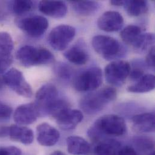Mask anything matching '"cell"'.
I'll list each match as a JSON object with an SVG mask.
<instances>
[{
	"label": "cell",
	"mask_w": 155,
	"mask_h": 155,
	"mask_svg": "<svg viewBox=\"0 0 155 155\" xmlns=\"http://www.w3.org/2000/svg\"><path fill=\"white\" fill-rule=\"evenodd\" d=\"M143 33V30L140 27L129 25L121 31L120 36L125 44L133 47Z\"/></svg>",
	"instance_id": "obj_23"
},
{
	"label": "cell",
	"mask_w": 155,
	"mask_h": 155,
	"mask_svg": "<svg viewBox=\"0 0 155 155\" xmlns=\"http://www.w3.org/2000/svg\"><path fill=\"white\" fill-rule=\"evenodd\" d=\"M54 118L61 129L64 130H71L76 129L82 121L83 115L79 110L68 107L62 110Z\"/></svg>",
	"instance_id": "obj_12"
},
{
	"label": "cell",
	"mask_w": 155,
	"mask_h": 155,
	"mask_svg": "<svg viewBox=\"0 0 155 155\" xmlns=\"http://www.w3.org/2000/svg\"><path fill=\"white\" fill-rule=\"evenodd\" d=\"M4 84H4V82L2 77H0V90L4 87Z\"/></svg>",
	"instance_id": "obj_40"
},
{
	"label": "cell",
	"mask_w": 155,
	"mask_h": 155,
	"mask_svg": "<svg viewBox=\"0 0 155 155\" xmlns=\"http://www.w3.org/2000/svg\"><path fill=\"white\" fill-rule=\"evenodd\" d=\"M64 56L70 62L78 65L85 64L89 59L87 52L83 48L77 45L73 46L65 51Z\"/></svg>",
	"instance_id": "obj_21"
},
{
	"label": "cell",
	"mask_w": 155,
	"mask_h": 155,
	"mask_svg": "<svg viewBox=\"0 0 155 155\" xmlns=\"http://www.w3.org/2000/svg\"><path fill=\"white\" fill-rule=\"evenodd\" d=\"M155 78L153 74H145L135 84L129 86L127 91L133 93H145L152 91L155 89Z\"/></svg>",
	"instance_id": "obj_20"
},
{
	"label": "cell",
	"mask_w": 155,
	"mask_h": 155,
	"mask_svg": "<svg viewBox=\"0 0 155 155\" xmlns=\"http://www.w3.org/2000/svg\"><path fill=\"white\" fill-rule=\"evenodd\" d=\"M124 24V19L118 12L107 11L98 19V27L106 32L118 31L121 29Z\"/></svg>",
	"instance_id": "obj_13"
},
{
	"label": "cell",
	"mask_w": 155,
	"mask_h": 155,
	"mask_svg": "<svg viewBox=\"0 0 155 155\" xmlns=\"http://www.w3.org/2000/svg\"><path fill=\"white\" fill-rule=\"evenodd\" d=\"M41 115L39 109L35 103L23 104L15 110L13 119L16 124L25 126L35 123Z\"/></svg>",
	"instance_id": "obj_11"
},
{
	"label": "cell",
	"mask_w": 155,
	"mask_h": 155,
	"mask_svg": "<svg viewBox=\"0 0 155 155\" xmlns=\"http://www.w3.org/2000/svg\"><path fill=\"white\" fill-rule=\"evenodd\" d=\"M155 44V35L152 33H143L140 38L133 46V48L138 52H143L150 49Z\"/></svg>",
	"instance_id": "obj_25"
},
{
	"label": "cell",
	"mask_w": 155,
	"mask_h": 155,
	"mask_svg": "<svg viewBox=\"0 0 155 155\" xmlns=\"http://www.w3.org/2000/svg\"><path fill=\"white\" fill-rule=\"evenodd\" d=\"M127 132V126L124 120L120 116L108 114L98 118L88 130L91 140L98 141L104 136L121 137Z\"/></svg>",
	"instance_id": "obj_2"
},
{
	"label": "cell",
	"mask_w": 155,
	"mask_h": 155,
	"mask_svg": "<svg viewBox=\"0 0 155 155\" xmlns=\"http://www.w3.org/2000/svg\"><path fill=\"white\" fill-rule=\"evenodd\" d=\"M2 78L4 84L19 95L25 98H31L33 96L31 86L19 70L12 68L5 73Z\"/></svg>",
	"instance_id": "obj_9"
},
{
	"label": "cell",
	"mask_w": 155,
	"mask_h": 155,
	"mask_svg": "<svg viewBox=\"0 0 155 155\" xmlns=\"http://www.w3.org/2000/svg\"><path fill=\"white\" fill-rule=\"evenodd\" d=\"M50 155H66L64 152L60 151V150H56L54 152H53Z\"/></svg>",
	"instance_id": "obj_39"
},
{
	"label": "cell",
	"mask_w": 155,
	"mask_h": 155,
	"mask_svg": "<svg viewBox=\"0 0 155 155\" xmlns=\"http://www.w3.org/2000/svg\"><path fill=\"white\" fill-rule=\"evenodd\" d=\"M67 150L73 155H86L91 151L90 144L78 136H71L67 139Z\"/></svg>",
	"instance_id": "obj_18"
},
{
	"label": "cell",
	"mask_w": 155,
	"mask_h": 155,
	"mask_svg": "<svg viewBox=\"0 0 155 155\" xmlns=\"http://www.w3.org/2000/svg\"><path fill=\"white\" fill-rule=\"evenodd\" d=\"M35 103L41 115H48L53 118L62 110L70 107L68 103L59 97L57 87L51 83H46L37 91Z\"/></svg>",
	"instance_id": "obj_1"
},
{
	"label": "cell",
	"mask_w": 155,
	"mask_h": 155,
	"mask_svg": "<svg viewBox=\"0 0 155 155\" xmlns=\"http://www.w3.org/2000/svg\"><path fill=\"white\" fill-rule=\"evenodd\" d=\"M149 155H155V152H152Z\"/></svg>",
	"instance_id": "obj_41"
},
{
	"label": "cell",
	"mask_w": 155,
	"mask_h": 155,
	"mask_svg": "<svg viewBox=\"0 0 155 155\" xmlns=\"http://www.w3.org/2000/svg\"><path fill=\"white\" fill-rule=\"evenodd\" d=\"M20 149L15 146H0V155H21Z\"/></svg>",
	"instance_id": "obj_32"
},
{
	"label": "cell",
	"mask_w": 155,
	"mask_h": 155,
	"mask_svg": "<svg viewBox=\"0 0 155 155\" xmlns=\"http://www.w3.org/2000/svg\"><path fill=\"white\" fill-rule=\"evenodd\" d=\"M76 36V29L70 25L62 24L53 28L48 36V42L56 51L65 50Z\"/></svg>",
	"instance_id": "obj_8"
},
{
	"label": "cell",
	"mask_w": 155,
	"mask_h": 155,
	"mask_svg": "<svg viewBox=\"0 0 155 155\" xmlns=\"http://www.w3.org/2000/svg\"><path fill=\"white\" fill-rule=\"evenodd\" d=\"M5 16V11L2 6V2H0V21H2Z\"/></svg>",
	"instance_id": "obj_38"
},
{
	"label": "cell",
	"mask_w": 155,
	"mask_h": 155,
	"mask_svg": "<svg viewBox=\"0 0 155 155\" xmlns=\"http://www.w3.org/2000/svg\"><path fill=\"white\" fill-rule=\"evenodd\" d=\"M54 73L57 76L62 80L71 79L74 73L73 69L65 63H58L54 67Z\"/></svg>",
	"instance_id": "obj_29"
},
{
	"label": "cell",
	"mask_w": 155,
	"mask_h": 155,
	"mask_svg": "<svg viewBox=\"0 0 155 155\" xmlns=\"http://www.w3.org/2000/svg\"><path fill=\"white\" fill-rule=\"evenodd\" d=\"M117 155H138L137 152L131 146H126L121 147Z\"/></svg>",
	"instance_id": "obj_35"
},
{
	"label": "cell",
	"mask_w": 155,
	"mask_h": 155,
	"mask_svg": "<svg viewBox=\"0 0 155 155\" xmlns=\"http://www.w3.org/2000/svg\"><path fill=\"white\" fill-rule=\"evenodd\" d=\"M9 126L0 127V138H5L8 137Z\"/></svg>",
	"instance_id": "obj_36"
},
{
	"label": "cell",
	"mask_w": 155,
	"mask_h": 155,
	"mask_svg": "<svg viewBox=\"0 0 155 155\" xmlns=\"http://www.w3.org/2000/svg\"><path fill=\"white\" fill-rule=\"evenodd\" d=\"M13 62L12 54L0 53V75L6 73Z\"/></svg>",
	"instance_id": "obj_30"
},
{
	"label": "cell",
	"mask_w": 155,
	"mask_h": 155,
	"mask_svg": "<svg viewBox=\"0 0 155 155\" xmlns=\"http://www.w3.org/2000/svg\"><path fill=\"white\" fill-rule=\"evenodd\" d=\"M102 71L99 67H91L79 73L73 79L74 89L79 92H91L102 83Z\"/></svg>",
	"instance_id": "obj_6"
},
{
	"label": "cell",
	"mask_w": 155,
	"mask_h": 155,
	"mask_svg": "<svg viewBox=\"0 0 155 155\" xmlns=\"http://www.w3.org/2000/svg\"><path fill=\"white\" fill-rule=\"evenodd\" d=\"M134 128L141 133H150L155 131V114L153 113H143L132 117Z\"/></svg>",
	"instance_id": "obj_17"
},
{
	"label": "cell",
	"mask_w": 155,
	"mask_h": 155,
	"mask_svg": "<svg viewBox=\"0 0 155 155\" xmlns=\"http://www.w3.org/2000/svg\"><path fill=\"white\" fill-rule=\"evenodd\" d=\"M34 5L32 1H13L12 2V10L15 15L20 16L30 12Z\"/></svg>",
	"instance_id": "obj_26"
},
{
	"label": "cell",
	"mask_w": 155,
	"mask_h": 155,
	"mask_svg": "<svg viewBox=\"0 0 155 155\" xmlns=\"http://www.w3.org/2000/svg\"><path fill=\"white\" fill-rule=\"evenodd\" d=\"M134 145L141 152H149L154 149V141L147 137H137L133 139Z\"/></svg>",
	"instance_id": "obj_28"
},
{
	"label": "cell",
	"mask_w": 155,
	"mask_h": 155,
	"mask_svg": "<svg viewBox=\"0 0 155 155\" xmlns=\"http://www.w3.org/2000/svg\"><path fill=\"white\" fill-rule=\"evenodd\" d=\"M144 75V72L141 68H135L133 70L130 71L129 76L131 80L137 81L141 78H143Z\"/></svg>",
	"instance_id": "obj_34"
},
{
	"label": "cell",
	"mask_w": 155,
	"mask_h": 155,
	"mask_svg": "<svg viewBox=\"0 0 155 155\" xmlns=\"http://www.w3.org/2000/svg\"><path fill=\"white\" fill-rule=\"evenodd\" d=\"M15 24L25 34L33 38L42 36L49 25L48 20L45 17L36 15L16 18Z\"/></svg>",
	"instance_id": "obj_7"
},
{
	"label": "cell",
	"mask_w": 155,
	"mask_h": 155,
	"mask_svg": "<svg viewBox=\"0 0 155 155\" xmlns=\"http://www.w3.org/2000/svg\"><path fill=\"white\" fill-rule=\"evenodd\" d=\"M97 143L94 148L96 155H117L121 148V143L114 139L103 138Z\"/></svg>",
	"instance_id": "obj_19"
},
{
	"label": "cell",
	"mask_w": 155,
	"mask_h": 155,
	"mask_svg": "<svg viewBox=\"0 0 155 155\" xmlns=\"http://www.w3.org/2000/svg\"><path fill=\"white\" fill-rule=\"evenodd\" d=\"M13 112L12 108L0 101V120L8 119Z\"/></svg>",
	"instance_id": "obj_31"
},
{
	"label": "cell",
	"mask_w": 155,
	"mask_h": 155,
	"mask_svg": "<svg viewBox=\"0 0 155 155\" xmlns=\"http://www.w3.org/2000/svg\"><path fill=\"white\" fill-rule=\"evenodd\" d=\"M131 67L126 61H115L109 64L104 69L107 81L115 86H121L129 77Z\"/></svg>",
	"instance_id": "obj_10"
},
{
	"label": "cell",
	"mask_w": 155,
	"mask_h": 155,
	"mask_svg": "<svg viewBox=\"0 0 155 155\" xmlns=\"http://www.w3.org/2000/svg\"><path fill=\"white\" fill-rule=\"evenodd\" d=\"M70 2L74 11L82 16L93 15L100 7V4L94 1H71Z\"/></svg>",
	"instance_id": "obj_22"
},
{
	"label": "cell",
	"mask_w": 155,
	"mask_h": 155,
	"mask_svg": "<svg viewBox=\"0 0 155 155\" xmlns=\"http://www.w3.org/2000/svg\"><path fill=\"white\" fill-rule=\"evenodd\" d=\"M38 8L43 14L54 18H64L68 11L67 4L61 1H41Z\"/></svg>",
	"instance_id": "obj_15"
},
{
	"label": "cell",
	"mask_w": 155,
	"mask_h": 155,
	"mask_svg": "<svg viewBox=\"0 0 155 155\" xmlns=\"http://www.w3.org/2000/svg\"><path fill=\"white\" fill-rule=\"evenodd\" d=\"M124 1L121 0H112L110 1V4L114 6H123L124 5Z\"/></svg>",
	"instance_id": "obj_37"
},
{
	"label": "cell",
	"mask_w": 155,
	"mask_h": 155,
	"mask_svg": "<svg viewBox=\"0 0 155 155\" xmlns=\"http://www.w3.org/2000/svg\"><path fill=\"white\" fill-rule=\"evenodd\" d=\"M8 137L12 141L25 145L31 144L34 140L33 130L27 127L19 124L9 126Z\"/></svg>",
	"instance_id": "obj_16"
},
{
	"label": "cell",
	"mask_w": 155,
	"mask_h": 155,
	"mask_svg": "<svg viewBox=\"0 0 155 155\" xmlns=\"http://www.w3.org/2000/svg\"><path fill=\"white\" fill-rule=\"evenodd\" d=\"M117 97V91L111 87H104L84 95L80 100V106L88 115L96 114L103 110Z\"/></svg>",
	"instance_id": "obj_3"
},
{
	"label": "cell",
	"mask_w": 155,
	"mask_h": 155,
	"mask_svg": "<svg viewBox=\"0 0 155 155\" xmlns=\"http://www.w3.org/2000/svg\"><path fill=\"white\" fill-rule=\"evenodd\" d=\"M16 58L25 67L47 65L54 61V56L48 50L31 45L21 47L16 52Z\"/></svg>",
	"instance_id": "obj_4"
},
{
	"label": "cell",
	"mask_w": 155,
	"mask_h": 155,
	"mask_svg": "<svg viewBox=\"0 0 155 155\" xmlns=\"http://www.w3.org/2000/svg\"><path fill=\"white\" fill-rule=\"evenodd\" d=\"M94 50L103 58L112 61L123 57L125 48L116 39L108 36L97 35L92 39Z\"/></svg>",
	"instance_id": "obj_5"
},
{
	"label": "cell",
	"mask_w": 155,
	"mask_h": 155,
	"mask_svg": "<svg viewBox=\"0 0 155 155\" xmlns=\"http://www.w3.org/2000/svg\"><path fill=\"white\" fill-rule=\"evenodd\" d=\"M14 42L11 35L6 31H0V53L12 54Z\"/></svg>",
	"instance_id": "obj_27"
},
{
	"label": "cell",
	"mask_w": 155,
	"mask_h": 155,
	"mask_svg": "<svg viewBox=\"0 0 155 155\" xmlns=\"http://www.w3.org/2000/svg\"><path fill=\"white\" fill-rule=\"evenodd\" d=\"M61 137L59 132L53 126L43 123L36 127V138L38 143L45 147H52L57 144Z\"/></svg>",
	"instance_id": "obj_14"
},
{
	"label": "cell",
	"mask_w": 155,
	"mask_h": 155,
	"mask_svg": "<svg viewBox=\"0 0 155 155\" xmlns=\"http://www.w3.org/2000/svg\"><path fill=\"white\" fill-rule=\"evenodd\" d=\"M123 6L127 14L132 17L139 16L148 10V5L146 1H125Z\"/></svg>",
	"instance_id": "obj_24"
},
{
	"label": "cell",
	"mask_w": 155,
	"mask_h": 155,
	"mask_svg": "<svg viewBox=\"0 0 155 155\" xmlns=\"http://www.w3.org/2000/svg\"><path fill=\"white\" fill-rule=\"evenodd\" d=\"M155 46H153L149 50V53L147 55L146 60L147 66L153 70L155 68Z\"/></svg>",
	"instance_id": "obj_33"
}]
</instances>
